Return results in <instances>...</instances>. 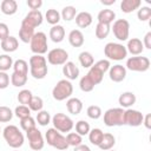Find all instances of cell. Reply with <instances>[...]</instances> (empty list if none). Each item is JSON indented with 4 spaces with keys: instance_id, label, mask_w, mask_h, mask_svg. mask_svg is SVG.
<instances>
[{
    "instance_id": "obj_1",
    "label": "cell",
    "mask_w": 151,
    "mask_h": 151,
    "mask_svg": "<svg viewBox=\"0 0 151 151\" xmlns=\"http://www.w3.org/2000/svg\"><path fill=\"white\" fill-rule=\"evenodd\" d=\"M29 72L34 79H44L48 73L46 58L44 55L33 54L29 58Z\"/></svg>"
},
{
    "instance_id": "obj_2",
    "label": "cell",
    "mask_w": 151,
    "mask_h": 151,
    "mask_svg": "<svg viewBox=\"0 0 151 151\" xmlns=\"http://www.w3.org/2000/svg\"><path fill=\"white\" fill-rule=\"evenodd\" d=\"M2 136L6 143L8 144V146L13 149H19L24 145V142H25L24 134L19 130V127L15 125H7L2 131Z\"/></svg>"
},
{
    "instance_id": "obj_3",
    "label": "cell",
    "mask_w": 151,
    "mask_h": 151,
    "mask_svg": "<svg viewBox=\"0 0 151 151\" xmlns=\"http://www.w3.org/2000/svg\"><path fill=\"white\" fill-rule=\"evenodd\" d=\"M45 138H46V142L50 146L57 149V150H60V151H65L67 150L68 147V144L66 142V137L60 133L59 131H57L54 127H51L46 131L45 133Z\"/></svg>"
},
{
    "instance_id": "obj_4",
    "label": "cell",
    "mask_w": 151,
    "mask_h": 151,
    "mask_svg": "<svg viewBox=\"0 0 151 151\" xmlns=\"http://www.w3.org/2000/svg\"><path fill=\"white\" fill-rule=\"evenodd\" d=\"M72 93H73V85L67 79L59 80L52 90V97L57 101H63L65 99L71 98Z\"/></svg>"
},
{
    "instance_id": "obj_5",
    "label": "cell",
    "mask_w": 151,
    "mask_h": 151,
    "mask_svg": "<svg viewBox=\"0 0 151 151\" xmlns=\"http://www.w3.org/2000/svg\"><path fill=\"white\" fill-rule=\"evenodd\" d=\"M104 54L107 60H123L127 57L126 47L119 42H107L104 47Z\"/></svg>"
},
{
    "instance_id": "obj_6",
    "label": "cell",
    "mask_w": 151,
    "mask_h": 151,
    "mask_svg": "<svg viewBox=\"0 0 151 151\" xmlns=\"http://www.w3.org/2000/svg\"><path fill=\"white\" fill-rule=\"evenodd\" d=\"M124 111L125 110L122 107L109 109L104 113V124L109 127L124 125Z\"/></svg>"
},
{
    "instance_id": "obj_7",
    "label": "cell",
    "mask_w": 151,
    "mask_h": 151,
    "mask_svg": "<svg viewBox=\"0 0 151 151\" xmlns=\"http://www.w3.org/2000/svg\"><path fill=\"white\" fill-rule=\"evenodd\" d=\"M52 124H53V127L59 131L60 133H68L71 132V130L74 127V123L73 120L65 113H55L53 117H52Z\"/></svg>"
},
{
    "instance_id": "obj_8",
    "label": "cell",
    "mask_w": 151,
    "mask_h": 151,
    "mask_svg": "<svg viewBox=\"0 0 151 151\" xmlns=\"http://www.w3.org/2000/svg\"><path fill=\"white\" fill-rule=\"evenodd\" d=\"M31 51L34 54L42 55L47 52L48 45H47V35L44 32H35L33 38L29 41Z\"/></svg>"
},
{
    "instance_id": "obj_9",
    "label": "cell",
    "mask_w": 151,
    "mask_h": 151,
    "mask_svg": "<svg viewBox=\"0 0 151 151\" xmlns=\"http://www.w3.org/2000/svg\"><path fill=\"white\" fill-rule=\"evenodd\" d=\"M125 68L133 72H145L150 68V59L147 57H142V55L130 57L126 60Z\"/></svg>"
},
{
    "instance_id": "obj_10",
    "label": "cell",
    "mask_w": 151,
    "mask_h": 151,
    "mask_svg": "<svg viewBox=\"0 0 151 151\" xmlns=\"http://www.w3.org/2000/svg\"><path fill=\"white\" fill-rule=\"evenodd\" d=\"M113 35L119 41H126L129 40L130 35V24L126 19H117L113 21V25L111 27Z\"/></svg>"
},
{
    "instance_id": "obj_11",
    "label": "cell",
    "mask_w": 151,
    "mask_h": 151,
    "mask_svg": "<svg viewBox=\"0 0 151 151\" xmlns=\"http://www.w3.org/2000/svg\"><path fill=\"white\" fill-rule=\"evenodd\" d=\"M26 137L28 139V144H29V147L33 150V151H40L44 145H45V140H44V137H42V133L37 129H32L29 131L26 132Z\"/></svg>"
},
{
    "instance_id": "obj_12",
    "label": "cell",
    "mask_w": 151,
    "mask_h": 151,
    "mask_svg": "<svg viewBox=\"0 0 151 151\" xmlns=\"http://www.w3.org/2000/svg\"><path fill=\"white\" fill-rule=\"evenodd\" d=\"M51 65L58 66V65H64L68 60V53L64 48H53L47 53V59H46Z\"/></svg>"
},
{
    "instance_id": "obj_13",
    "label": "cell",
    "mask_w": 151,
    "mask_h": 151,
    "mask_svg": "<svg viewBox=\"0 0 151 151\" xmlns=\"http://www.w3.org/2000/svg\"><path fill=\"white\" fill-rule=\"evenodd\" d=\"M143 113L138 110L126 109L124 111V125H129L132 127H137L143 124Z\"/></svg>"
},
{
    "instance_id": "obj_14",
    "label": "cell",
    "mask_w": 151,
    "mask_h": 151,
    "mask_svg": "<svg viewBox=\"0 0 151 151\" xmlns=\"http://www.w3.org/2000/svg\"><path fill=\"white\" fill-rule=\"evenodd\" d=\"M42 20H44V17H42V13L40 11H29L25 15V18L22 19L21 24L27 25V26L35 29V27H38L42 24Z\"/></svg>"
},
{
    "instance_id": "obj_15",
    "label": "cell",
    "mask_w": 151,
    "mask_h": 151,
    "mask_svg": "<svg viewBox=\"0 0 151 151\" xmlns=\"http://www.w3.org/2000/svg\"><path fill=\"white\" fill-rule=\"evenodd\" d=\"M109 76L113 83H120L126 78V68L120 64L113 65L109 68Z\"/></svg>"
},
{
    "instance_id": "obj_16",
    "label": "cell",
    "mask_w": 151,
    "mask_h": 151,
    "mask_svg": "<svg viewBox=\"0 0 151 151\" xmlns=\"http://www.w3.org/2000/svg\"><path fill=\"white\" fill-rule=\"evenodd\" d=\"M63 74L65 76V79H67L70 81L76 80L79 77V68L74 63L67 61L63 65Z\"/></svg>"
},
{
    "instance_id": "obj_17",
    "label": "cell",
    "mask_w": 151,
    "mask_h": 151,
    "mask_svg": "<svg viewBox=\"0 0 151 151\" xmlns=\"http://www.w3.org/2000/svg\"><path fill=\"white\" fill-rule=\"evenodd\" d=\"M127 53H131L132 55H139L144 51V46L140 39L138 38H131L127 40V45L125 46Z\"/></svg>"
},
{
    "instance_id": "obj_18",
    "label": "cell",
    "mask_w": 151,
    "mask_h": 151,
    "mask_svg": "<svg viewBox=\"0 0 151 151\" xmlns=\"http://www.w3.org/2000/svg\"><path fill=\"white\" fill-rule=\"evenodd\" d=\"M68 42L73 47H80V46H83L84 42H85V38H84L83 32L80 29H72L68 33Z\"/></svg>"
},
{
    "instance_id": "obj_19",
    "label": "cell",
    "mask_w": 151,
    "mask_h": 151,
    "mask_svg": "<svg viewBox=\"0 0 151 151\" xmlns=\"http://www.w3.org/2000/svg\"><path fill=\"white\" fill-rule=\"evenodd\" d=\"M137 98H136V94L133 92H123L119 98H118V103L120 105L122 109H129L131 107L134 103H136Z\"/></svg>"
},
{
    "instance_id": "obj_20",
    "label": "cell",
    "mask_w": 151,
    "mask_h": 151,
    "mask_svg": "<svg viewBox=\"0 0 151 151\" xmlns=\"http://www.w3.org/2000/svg\"><path fill=\"white\" fill-rule=\"evenodd\" d=\"M92 20H93V18H92L91 13L85 12V11L79 12L76 15V24H77V26L79 28H86V27H88L92 24Z\"/></svg>"
},
{
    "instance_id": "obj_21",
    "label": "cell",
    "mask_w": 151,
    "mask_h": 151,
    "mask_svg": "<svg viewBox=\"0 0 151 151\" xmlns=\"http://www.w3.org/2000/svg\"><path fill=\"white\" fill-rule=\"evenodd\" d=\"M66 109L71 114L77 116L83 110V101L79 98H74V97L68 98L66 101Z\"/></svg>"
},
{
    "instance_id": "obj_22",
    "label": "cell",
    "mask_w": 151,
    "mask_h": 151,
    "mask_svg": "<svg viewBox=\"0 0 151 151\" xmlns=\"http://www.w3.org/2000/svg\"><path fill=\"white\" fill-rule=\"evenodd\" d=\"M0 46H1L2 51L7 52V53H12V52H14V51L18 50V47H19V41H18V39H17L15 37L9 35V37H7L5 40L1 41V45H0Z\"/></svg>"
},
{
    "instance_id": "obj_23",
    "label": "cell",
    "mask_w": 151,
    "mask_h": 151,
    "mask_svg": "<svg viewBox=\"0 0 151 151\" xmlns=\"http://www.w3.org/2000/svg\"><path fill=\"white\" fill-rule=\"evenodd\" d=\"M97 19H98V22H100V24L111 25V24L114 21V19H116V13H114L112 9L105 8V9H101V11L98 13Z\"/></svg>"
},
{
    "instance_id": "obj_24",
    "label": "cell",
    "mask_w": 151,
    "mask_h": 151,
    "mask_svg": "<svg viewBox=\"0 0 151 151\" xmlns=\"http://www.w3.org/2000/svg\"><path fill=\"white\" fill-rule=\"evenodd\" d=\"M50 38L53 42H61L65 38V28L61 25H54L50 28Z\"/></svg>"
},
{
    "instance_id": "obj_25",
    "label": "cell",
    "mask_w": 151,
    "mask_h": 151,
    "mask_svg": "<svg viewBox=\"0 0 151 151\" xmlns=\"http://www.w3.org/2000/svg\"><path fill=\"white\" fill-rule=\"evenodd\" d=\"M0 9L5 15H13L18 11V2L15 0H2Z\"/></svg>"
},
{
    "instance_id": "obj_26",
    "label": "cell",
    "mask_w": 151,
    "mask_h": 151,
    "mask_svg": "<svg viewBox=\"0 0 151 151\" xmlns=\"http://www.w3.org/2000/svg\"><path fill=\"white\" fill-rule=\"evenodd\" d=\"M142 6V1L140 0H123L120 2V9L123 13H132L133 11L138 9Z\"/></svg>"
},
{
    "instance_id": "obj_27",
    "label": "cell",
    "mask_w": 151,
    "mask_h": 151,
    "mask_svg": "<svg viewBox=\"0 0 151 151\" xmlns=\"http://www.w3.org/2000/svg\"><path fill=\"white\" fill-rule=\"evenodd\" d=\"M34 28H32V27H29V26H27V25H24V24H21V26H20V29H19V39L22 41V42H29L31 41V39L33 38V35H34Z\"/></svg>"
},
{
    "instance_id": "obj_28",
    "label": "cell",
    "mask_w": 151,
    "mask_h": 151,
    "mask_svg": "<svg viewBox=\"0 0 151 151\" xmlns=\"http://www.w3.org/2000/svg\"><path fill=\"white\" fill-rule=\"evenodd\" d=\"M104 74H105V73H103V72H101L98 67H96L94 65H92V66L88 68V72L86 73V76L92 80V83H93L94 85H98V84H100V83L103 81Z\"/></svg>"
},
{
    "instance_id": "obj_29",
    "label": "cell",
    "mask_w": 151,
    "mask_h": 151,
    "mask_svg": "<svg viewBox=\"0 0 151 151\" xmlns=\"http://www.w3.org/2000/svg\"><path fill=\"white\" fill-rule=\"evenodd\" d=\"M116 144V138L112 133L107 132V133H104V137H103V140L101 143L99 144V149L103 150V151H110Z\"/></svg>"
},
{
    "instance_id": "obj_30",
    "label": "cell",
    "mask_w": 151,
    "mask_h": 151,
    "mask_svg": "<svg viewBox=\"0 0 151 151\" xmlns=\"http://www.w3.org/2000/svg\"><path fill=\"white\" fill-rule=\"evenodd\" d=\"M60 19H61L60 13H59L57 9H54V8H50V9H47L46 13H45V20H46L50 25H52V26L59 25Z\"/></svg>"
},
{
    "instance_id": "obj_31",
    "label": "cell",
    "mask_w": 151,
    "mask_h": 151,
    "mask_svg": "<svg viewBox=\"0 0 151 151\" xmlns=\"http://www.w3.org/2000/svg\"><path fill=\"white\" fill-rule=\"evenodd\" d=\"M78 59H79L80 65H81L84 68H90V67L94 64V58H93V55H92L90 52H87V51H83V52L79 54Z\"/></svg>"
},
{
    "instance_id": "obj_32",
    "label": "cell",
    "mask_w": 151,
    "mask_h": 151,
    "mask_svg": "<svg viewBox=\"0 0 151 151\" xmlns=\"http://www.w3.org/2000/svg\"><path fill=\"white\" fill-rule=\"evenodd\" d=\"M103 137H104V132L100 129H92L88 132V140L91 144L96 146H99V144L103 140Z\"/></svg>"
},
{
    "instance_id": "obj_33",
    "label": "cell",
    "mask_w": 151,
    "mask_h": 151,
    "mask_svg": "<svg viewBox=\"0 0 151 151\" xmlns=\"http://www.w3.org/2000/svg\"><path fill=\"white\" fill-rule=\"evenodd\" d=\"M110 31H111V25L98 22L96 26V29H94V34L99 40H101V39H105L110 34Z\"/></svg>"
},
{
    "instance_id": "obj_34",
    "label": "cell",
    "mask_w": 151,
    "mask_h": 151,
    "mask_svg": "<svg viewBox=\"0 0 151 151\" xmlns=\"http://www.w3.org/2000/svg\"><path fill=\"white\" fill-rule=\"evenodd\" d=\"M13 72L27 76L28 74V64L24 59H18L13 63Z\"/></svg>"
},
{
    "instance_id": "obj_35",
    "label": "cell",
    "mask_w": 151,
    "mask_h": 151,
    "mask_svg": "<svg viewBox=\"0 0 151 151\" xmlns=\"http://www.w3.org/2000/svg\"><path fill=\"white\" fill-rule=\"evenodd\" d=\"M77 15V9L74 6H65L63 9H61V13H60V17L63 20L65 21H71L76 18Z\"/></svg>"
},
{
    "instance_id": "obj_36",
    "label": "cell",
    "mask_w": 151,
    "mask_h": 151,
    "mask_svg": "<svg viewBox=\"0 0 151 151\" xmlns=\"http://www.w3.org/2000/svg\"><path fill=\"white\" fill-rule=\"evenodd\" d=\"M66 142L68 144V146H78L80 144H83V137L80 134H78L77 132H68L66 134Z\"/></svg>"
},
{
    "instance_id": "obj_37",
    "label": "cell",
    "mask_w": 151,
    "mask_h": 151,
    "mask_svg": "<svg viewBox=\"0 0 151 151\" xmlns=\"http://www.w3.org/2000/svg\"><path fill=\"white\" fill-rule=\"evenodd\" d=\"M51 120H52V118H51L48 111L41 110V111H39V112L37 113L35 122H37L39 125H41V126H46V125H48V124L51 123Z\"/></svg>"
},
{
    "instance_id": "obj_38",
    "label": "cell",
    "mask_w": 151,
    "mask_h": 151,
    "mask_svg": "<svg viewBox=\"0 0 151 151\" xmlns=\"http://www.w3.org/2000/svg\"><path fill=\"white\" fill-rule=\"evenodd\" d=\"M27 83V76H24V74H19V73H15L13 72L12 76H11V84L15 87H21L24 85H26Z\"/></svg>"
},
{
    "instance_id": "obj_39",
    "label": "cell",
    "mask_w": 151,
    "mask_h": 151,
    "mask_svg": "<svg viewBox=\"0 0 151 151\" xmlns=\"http://www.w3.org/2000/svg\"><path fill=\"white\" fill-rule=\"evenodd\" d=\"M13 67V59L8 54H0V72H6Z\"/></svg>"
},
{
    "instance_id": "obj_40",
    "label": "cell",
    "mask_w": 151,
    "mask_h": 151,
    "mask_svg": "<svg viewBox=\"0 0 151 151\" xmlns=\"http://www.w3.org/2000/svg\"><path fill=\"white\" fill-rule=\"evenodd\" d=\"M94 84L92 83V80L85 74L84 77L80 78V81H79V87L83 92H91L93 88H94Z\"/></svg>"
},
{
    "instance_id": "obj_41",
    "label": "cell",
    "mask_w": 151,
    "mask_h": 151,
    "mask_svg": "<svg viewBox=\"0 0 151 151\" xmlns=\"http://www.w3.org/2000/svg\"><path fill=\"white\" fill-rule=\"evenodd\" d=\"M42 106H44V101L41 99V97L39 96H33L29 104H28V107L31 111H34V112H39L42 110Z\"/></svg>"
},
{
    "instance_id": "obj_42",
    "label": "cell",
    "mask_w": 151,
    "mask_h": 151,
    "mask_svg": "<svg viewBox=\"0 0 151 151\" xmlns=\"http://www.w3.org/2000/svg\"><path fill=\"white\" fill-rule=\"evenodd\" d=\"M90 130H91L90 124H88L86 120H78V122L76 123V132H77L78 134H80L81 137L88 134Z\"/></svg>"
},
{
    "instance_id": "obj_43",
    "label": "cell",
    "mask_w": 151,
    "mask_h": 151,
    "mask_svg": "<svg viewBox=\"0 0 151 151\" xmlns=\"http://www.w3.org/2000/svg\"><path fill=\"white\" fill-rule=\"evenodd\" d=\"M32 97H33L32 92H31L29 90H26V88H25V90H21V91L18 93V101H19L21 105L28 106V104H29Z\"/></svg>"
},
{
    "instance_id": "obj_44",
    "label": "cell",
    "mask_w": 151,
    "mask_h": 151,
    "mask_svg": "<svg viewBox=\"0 0 151 151\" xmlns=\"http://www.w3.org/2000/svg\"><path fill=\"white\" fill-rule=\"evenodd\" d=\"M137 18L139 21H147L151 18V8L149 6H142L137 9Z\"/></svg>"
},
{
    "instance_id": "obj_45",
    "label": "cell",
    "mask_w": 151,
    "mask_h": 151,
    "mask_svg": "<svg viewBox=\"0 0 151 151\" xmlns=\"http://www.w3.org/2000/svg\"><path fill=\"white\" fill-rule=\"evenodd\" d=\"M35 125H37L35 119H34L32 116L26 117V118H24V119H20V126H21V129H22L25 132H27V131H29V130L37 127Z\"/></svg>"
},
{
    "instance_id": "obj_46",
    "label": "cell",
    "mask_w": 151,
    "mask_h": 151,
    "mask_svg": "<svg viewBox=\"0 0 151 151\" xmlns=\"http://www.w3.org/2000/svg\"><path fill=\"white\" fill-rule=\"evenodd\" d=\"M13 118V112L8 106H0V123H8Z\"/></svg>"
},
{
    "instance_id": "obj_47",
    "label": "cell",
    "mask_w": 151,
    "mask_h": 151,
    "mask_svg": "<svg viewBox=\"0 0 151 151\" xmlns=\"http://www.w3.org/2000/svg\"><path fill=\"white\" fill-rule=\"evenodd\" d=\"M86 113H87L88 118H91V119H99L103 114L101 109L98 105H90L86 110Z\"/></svg>"
},
{
    "instance_id": "obj_48",
    "label": "cell",
    "mask_w": 151,
    "mask_h": 151,
    "mask_svg": "<svg viewBox=\"0 0 151 151\" xmlns=\"http://www.w3.org/2000/svg\"><path fill=\"white\" fill-rule=\"evenodd\" d=\"M14 114H15L19 119H24V118L31 116V110H29V107L26 106V105H19V106L15 107Z\"/></svg>"
},
{
    "instance_id": "obj_49",
    "label": "cell",
    "mask_w": 151,
    "mask_h": 151,
    "mask_svg": "<svg viewBox=\"0 0 151 151\" xmlns=\"http://www.w3.org/2000/svg\"><path fill=\"white\" fill-rule=\"evenodd\" d=\"M96 67H98L103 73H105V72H107L109 71V68L111 67V65H110V60H107V59H101V60H98L97 63H94L93 64Z\"/></svg>"
},
{
    "instance_id": "obj_50",
    "label": "cell",
    "mask_w": 151,
    "mask_h": 151,
    "mask_svg": "<svg viewBox=\"0 0 151 151\" xmlns=\"http://www.w3.org/2000/svg\"><path fill=\"white\" fill-rule=\"evenodd\" d=\"M11 81V77L6 72H0V90H5L8 87Z\"/></svg>"
},
{
    "instance_id": "obj_51",
    "label": "cell",
    "mask_w": 151,
    "mask_h": 151,
    "mask_svg": "<svg viewBox=\"0 0 151 151\" xmlns=\"http://www.w3.org/2000/svg\"><path fill=\"white\" fill-rule=\"evenodd\" d=\"M7 37H9V28L5 22H0V40H5Z\"/></svg>"
},
{
    "instance_id": "obj_52",
    "label": "cell",
    "mask_w": 151,
    "mask_h": 151,
    "mask_svg": "<svg viewBox=\"0 0 151 151\" xmlns=\"http://www.w3.org/2000/svg\"><path fill=\"white\" fill-rule=\"evenodd\" d=\"M27 6L31 8V11H39V8L42 6L41 0H27Z\"/></svg>"
},
{
    "instance_id": "obj_53",
    "label": "cell",
    "mask_w": 151,
    "mask_h": 151,
    "mask_svg": "<svg viewBox=\"0 0 151 151\" xmlns=\"http://www.w3.org/2000/svg\"><path fill=\"white\" fill-rule=\"evenodd\" d=\"M143 46L147 50H151V32H147L143 39Z\"/></svg>"
},
{
    "instance_id": "obj_54",
    "label": "cell",
    "mask_w": 151,
    "mask_h": 151,
    "mask_svg": "<svg viewBox=\"0 0 151 151\" xmlns=\"http://www.w3.org/2000/svg\"><path fill=\"white\" fill-rule=\"evenodd\" d=\"M143 124L145 125L146 129H151V114L147 113L146 116H144L143 118Z\"/></svg>"
},
{
    "instance_id": "obj_55",
    "label": "cell",
    "mask_w": 151,
    "mask_h": 151,
    "mask_svg": "<svg viewBox=\"0 0 151 151\" xmlns=\"http://www.w3.org/2000/svg\"><path fill=\"white\" fill-rule=\"evenodd\" d=\"M73 151H91V149H90L86 144H80V145L76 146Z\"/></svg>"
},
{
    "instance_id": "obj_56",
    "label": "cell",
    "mask_w": 151,
    "mask_h": 151,
    "mask_svg": "<svg viewBox=\"0 0 151 151\" xmlns=\"http://www.w3.org/2000/svg\"><path fill=\"white\" fill-rule=\"evenodd\" d=\"M103 5H106V6H110V5H113L116 2V0H101L100 1Z\"/></svg>"
},
{
    "instance_id": "obj_57",
    "label": "cell",
    "mask_w": 151,
    "mask_h": 151,
    "mask_svg": "<svg viewBox=\"0 0 151 151\" xmlns=\"http://www.w3.org/2000/svg\"><path fill=\"white\" fill-rule=\"evenodd\" d=\"M14 151H18V150H17V149H14Z\"/></svg>"
},
{
    "instance_id": "obj_58",
    "label": "cell",
    "mask_w": 151,
    "mask_h": 151,
    "mask_svg": "<svg viewBox=\"0 0 151 151\" xmlns=\"http://www.w3.org/2000/svg\"><path fill=\"white\" fill-rule=\"evenodd\" d=\"M0 132H1V127H0Z\"/></svg>"
},
{
    "instance_id": "obj_59",
    "label": "cell",
    "mask_w": 151,
    "mask_h": 151,
    "mask_svg": "<svg viewBox=\"0 0 151 151\" xmlns=\"http://www.w3.org/2000/svg\"><path fill=\"white\" fill-rule=\"evenodd\" d=\"M111 151H114V150H111Z\"/></svg>"
}]
</instances>
